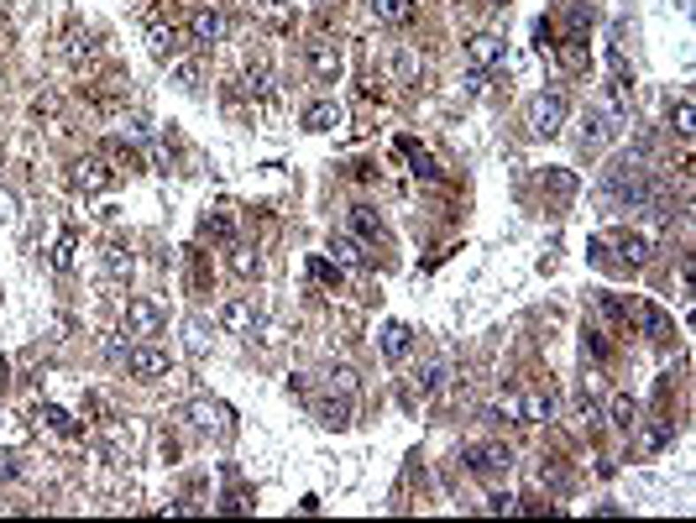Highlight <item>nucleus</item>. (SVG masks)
I'll return each mask as SVG.
<instances>
[{"label":"nucleus","mask_w":696,"mask_h":523,"mask_svg":"<svg viewBox=\"0 0 696 523\" xmlns=\"http://www.w3.org/2000/svg\"><path fill=\"white\" fill-rule=\"evenodd\" d=\"M602 194H607V204H623V210H644L660 188H654V178L649 168L638 163V158H623V163H613L607 168V183H602Z\"/></svg>","instance_id":"1"},{"label":"nucleus","mask_w":696,"mask_h":523,"mask_svg":"<svg viewBox=\"0 0 696 523\" xmlns=\"http://www.w3.org/2000/svg\"><path fill=\"white\" fill-rule=\"evenodd\" d=\"M561 126H566V95L561 89H545V95L529 100V131L534 136H555Z\"/></svg>","instance_id":"2"},{"label":"nucleus","mask_w":696,"mask_h":523,"mask_svg":"<svg viewBox=\"0 0 696 523\" xmlns=\"http://www.w3.org/2000/svg\"><path fill=\"white\" fill-rule=\"evenodd\" d=\"M126 372L136 377V382H163L168 372H174V356L158 346H131L126 350Z\"/></svg>","instance_id":"3"},{"label":"nucleus","mask_w":696,"mask_h":523,"mask_svg":"<svg viewBox=\"0 0 696 523\" xmlns=\"http://www.w3.org/2000/svg\"><path fill=\"white\" fill-rule=\"evenodd\" d=\"M163 330H168V314H163L152 298H131V304H126V335L152 341V335H163Z\"/></svg>","instance_id":"4"},{"label":"nucleus","mask_w":696,"mask_h":523,"mask_svg":"<svg viewBox=\"0 0 696 523\" xmlns=\"http://www.w3.org/2000/svg\"><path fill=\"white\" fill-rule=\"evenodd\" d=\"M341 68H346V58H341L336 37H314V42H309V73H314L320 84H336Z\"/></svg>","instance_id":"5"},{"label":"nucleus","mask_w":696,"mask_h":523,"mask_svg":"<svg viewBox=\"0 0 696 523\" xmlns=\"http://www.w3.org/2000/svg\"><path fill=\"white\" fill-rule=\"evenodd\" d=\"M461 461H466V471H476V476H498V471L514 465V450H508V445H466Z\"/></svg>","instance_id":"6"},{"label":"nucleus","mask_w":696,"mask_h":523,"mask_svg":"<svg viewBox=\"0 0 696 523\" xmlns=\"http://www.w3.org/2000/svg\"><path fill=\"white\" fill-rule=\"evenodd\" d=\"M183 48H189V32H178V27H152L147 32V53L163 63V68H174L183 58Z\"/></svg>","instance_id":"7"},{"label":"nucleus","mask_w":696,"mask_h":523,"mask_svg":"<svg viewBox=\"0 0 696 523\" xmlns=\"http://www.w3.org/2000/svg\"><path fill=\"white\" fill-rule=\"evenodd\" d=\"M220 37H226V16H220L215 5H199V11L189 16V42H194V48H215Z\"/></svg>","instance_id":"8"},{"label":"nucleus","mask_w":696,"mask_h":523,"mask_svg":"<svg viewBox=\"0 0 696 523\" xmlns=\"http://www.w3.org/2000/svg\"><path fill=\"white\" fill-rule=\"evenodd\" d=\"M220 330H226V335H251V330H257V304H251V298H231V304L220 309Z\"/></svg>","instance_id":"9"},{"label":"nucleus","mask_w":696,"mask_h":523,"mask_svg":"<svg viewBox=\"0 0 696 523\" xmlns=\"http://www.w3.org/2000/svg\"><path fill=\"white\" fill-rule=\"evenodd\" d=\"M555 413L550 393H514V424H545Z\"/></svg>","instance_id":"10"},{"label":"nucleus","mask_w":696,"mask_h":523,"mask_svg":"<svg viewBox=\"0 0 696 523\" xmlns=\"http://www.w3.org/2000/svg\"><path fill=\"white\" fill-rule=\"evenodd\" d=\"M634 319H638V330H644L649 341H670V335H676L670 314H665L660 304H649V298H644V304H634Z\"/></svg>","instance_id":"11"},{"label":"nucleus","mask_w":696,"mask_h":523,"mask_svg":"<svg viewBox=\"0 0 696 523\" xmlns=\"http://www.w3.org/2000/svg\"><path fill=\"white\" fill-rule=\"evenodd\" d=\"M183 419H189L194 429H226V408L210 404V398H194V404H183Z\"/></svg>","instance_id":"12"},{"label":"nucleus","mask_w":696,"mask_h":523,"mask_svg":"<svg viewBox=\"0 0 696 523\" xmlns=\"http://www.w3.org/2000/svg\"><path fill=\"white\" fill-rule=\"evenodd\" d=\"M408 350H414V330H408L404 319L383 325V356H388V361H404Z\"/></svg>","instance_id":"13"},{"label":"nucleus","mask_w":696,"mask_h":523,"mask_svg":"<svg viewBox=\"0 0 696 523\" xmlns=\"http://www.w3.org/2000/svg\"><path fill=\"white\" fill-rule=\"evenodd\" d=\"M471 63H476V68L503 63V37H498V32H476V37H471Z\"/></svg>","instance_id":"14"},{"label":"nucleus","mask_w":696,"mask_h":523,"mask_svg":"<svg viewBox=\"0 0 696 523\" xmlns=\"http://www.w3.org/2000/svg\"><path fill=\"white\" fill-rule=\"evenodd\" d=\"M314 419H320L325 429H346V424H351V404H346V398H320V404H314Z\"/></svg>","instance_id":"15"},{"label":"nucleus","mask_w":696,"mask_h":523,"mask_svg":"<svg viewBox=\"0 0 696 523\" xmlns=\"http://www.w3.org/2000/svg\"><path fill=\"white\" fill-rule=\"evenodd\" d=\"M372 16L388 27H404V21H414V0H372Z\"/></svg>","instance_id":"16"},{"label":"nucleus","mask_w":696,"mask_h":523,"mask_svg":"<svg viewBox=\"0 0 696 523\" xmlns=\"http://www.w3.org/2000/svg\"><path fill=\"white\" fill-rule=\"evenodd\" d=\"M351 231L361 235V241H383V220L372 215V204H356V210H351Z\"/></svg>","instance_id":"17"},{"label":"nucleus","mask_w":696,"mask_h":523,"mask_svg":"<svg viewBox=\"0 0 696 523\" xmlns=\"http://www.w3.org/2000/svg\"><path fill=\"white\" fill-rule=\"evenodd\" d=\"M73 183H79V188H105V183H111V168H105L100 158H89V163L73 168Z\"/></svg>","instance_id":"18"},{"label":"nucleus","mask_w":696,"mask_h":523,"mask_svg":"<svg viewBox=\"0 0 696 523\" xmlns=\"http://www.w3.org/2000/svg\"><path fill=\"white\" fill-rule=\"evenodd\" d=\"M330 126H341V111L325 100V105H309L304 111V131H330Z\"/></svg>","instance_id":"19"},{"label":"nucleus","mask_w":696,"mask_h":523,"mask_svg":"<svg viewBox=\"0 0 696 523\" xmlns=\"http://www.w3.org/2000/svg\"><path fill=\"white\" fill-rule=\"evenodd\" d=\"M445 382H451V366H445V361H435V366L419 377V398H435V393H445Z\"/></svg>","instance_id":"20"},{"label":"nucleus","mask_w":696,"mask_h":523,"mask_svg":"<svg viewBox=\"0 0 696 523\" xmlns=\"http://www.w3.org/2000/svg\"><path fill=\"white\" fill-rule=\"evenodd\" d=\"M607 413H613V424H618V429H634V424H638V404L629 398V393H618Z\"/></svg>","instance_id":"21"},{"label":"nucleus","mask_w":696,"mask_h":523,"mask_svg":"<svg viewBox=\"0 0 696 523\" xmlns=\"http://www.w3.org/2000/svg\"><path fill=\"white\" fill-rule=\"evenodd\" d=\"M623 262H629V267H644V262H649V241H644V235H623Z\"/></svg>","instance_id":"22"},{"label":"nucleus","mask_w":696,"mask_h":523,"mask_svg":"<svg viewBox=\"0 0 696 523\" xmlns=\"http://www.w3.org/2000/svg\"><path fill=\"white\" fill-rule=\"evenodd\" d=\"M330 251H336V262H341V267H361V246H356L351 235H341V241H330Z\"/></svg>","instance_id":"23"},{"label":"nucleus","mask_w":696,"mask_h":523,"mask_svg":"<svg viewBox=\"0 0 696 523\" xmlns=\"http://www.w3.org/2000/svg\"><path fill=\"white\" fill-rule=\"evenodd\" d=\"M231 267H236V278H257V273H262V257H257V251H236Z\"/></svg>","instance_id":"24"},{"label":"nucleus","mask_w":696,"mask_h":523,"mask_svg":"<svg viewBox=\"0 0 696 523\" xmlns=\"http://www.w3.org/2000/svg\"><path fill=\"white\" fill-rule=\"evenodd\" d=\"M670 440H676V424H654V429L644 435V450H665Z\"/></svg>","instance_id":"25"},{"label":"nucleus","mask_w":696,"mask_h":523,"mask_svg":"<svg viewBox=\"0 0 696 523\" xmlns=\"http://www.w3.org/2000/svg\"><path fill=\"white\" fill-rule=\"evenodd\" d=\"M105 267H111L116 278H126V273H131V257H126V246H111V251H105Z\"/></svg>","instance_id":"26"},{"label":"nucleus","mask_w":696,"mask_h":523,"mask_svg":"<svg viewBox=\"0 0 696 523\" xmlns=\"http://www.w3.org/2000/svg\"><path fill=\"white\" fill-rule=\"evenodd\" d=\"M487 513H519V497H508V492H492V497H487Z\"/></svg>","instance_id":"27"},{"label":"nucleus","mask_w":696,"mask_h":523,"mask_svg":"<svg viewBox=\"0 0 696 523\" xmlns=\"http://www.w3.org/2000/svg\"><path fill=\"white\" fill-rule=\"evenodd\" d=\"M53 267H58V273H68V267H73V235H63V241H58V251H53Z\"/></svg>","instance_id":"28"},{"label":"nucleus","mask_w":696,"mask_h":523,"mask_svg":"<svg viewBox=\"0 0 696 523\" xmlns=\"http://www.w3.org/2000/svg\"><path fill=\"white\" fill-rule=\"evenodd\" d=\"M246 84H251L257 95H267V89H273V73H267V68H246Z\"/></svg>","instance_id":"29"},{"label":"nucleus","mask_w":696,"mask_h":523,"mask_svg":"<svg viewBox=\"0 0 696 523\" xmlns=\"http://www.w3.org/2000/svg\"><path fill=\"white\" fill-rule=\"evenodd\" d=\"M676 131H681V136H692V100H681V105H676Z\"/></svg>","instance_id":"30"},{"label":"nucleus","mask_w":696,"mask_h":523,"mask_svg":"<svg viewBox=\"0 0 696 523\" xmlns=\"http://www.w3.org/2000/svg\"><path fill=\"white\" fill-rule=\"evenodd\" d=\"M205 231H210V235H220V241H226V235H231V215H215V220L205 226Z\"/></svg>","instance_id":"31"},{"label":"nucleus","mask_w":696,"mask_h":523,"mask_svg":"<svg viewBox=\"0 0 696 523\" xmlns=\"http://www.w3.org/2000/svg\"><path fill=\"white\" fill-rule=\"evenodd\" d=\"M48 419H53V429H63V435H73V419H68L63 408H48Z\"/></svg>","instance_id":"32"},{"label":"nucleus","mask_w":696,"mask_h":523,"mask_svg":"<svg viewBox=\"0 0 696 523\" xmlns=\"http://www.w3.org/2000/svg\"><path fill=\"white\" fill-rule=\"evenodd\" d=\"M95 53V42L89 37H73V48H68V58H89Z\"/></svg>","instance_id":"33"},{"label":"nucleus","mask_w":696,"mask_h":523,"mask_svg":"<svg viewBox=\"0 0 696 523\" xmlns=\"http://www.w3.org/2000/svg\"><path fill=\"white\" fill-rule=\"evenodd\" d=\"M0 476H16V456H0Z\"/></svg>","instance_id":"34"},{"label":"nucleus","mask_w":696,"mask_h":523,"mask_svg":"<svg viewBox=\"0 0 696 523\" xmlns=\"http://www.w3.org/2000/svg\"><path fill=\"white\" fill-rule=\"evenodd\" d=\"M267 5H289V0H267Z\"/></svg>","instance_id":"35"},{"label":"nucleus","mask_w":696,"mask_h":523,"mask_svg":"<svg viewBox=\"0 0 696 523\" xmlns=\"http://www.w3.org/2000/svg\"><path fill=\"white\" fill-rule=\"evenodd\" d=\"M487 5H503V0H487Z\"/></svg>","instance_id":"36"}]
</instances>
